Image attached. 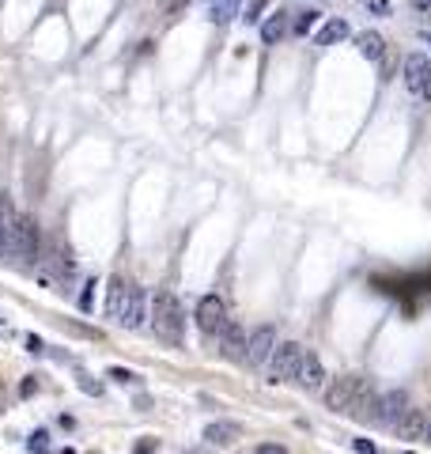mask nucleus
<instances>
[{
  "instance_id": "5",
  "label": "nucleus",
  "mask_w": 431,
  "mask_h": 454,
  "mask_svg": "<svg viewBox=\"0 0 431 454\" xmlns=\"http://www.w3.org/2000/svg\"><path fill=\"white\" fill-rule=\"evenodd\" d=\"M197 329H201L204 337H216L223 329V322H227V307H223V296H204L201 303H197Z\"/></svg>"
},
{
  "instance_id": "24",
  "label": "nucleus",
  "mask_w": 431,
  "mask_h": 454,
  "mask_svg": "<svg viewBox=\"0 0 431 454\" xmlns=\"http://www.w3.org/2000/svg\"><path fill=\"white\" fill-rule=\"evenodd\" d=\"M106 375H110V379H114V383H122V386H133V383H137V375H133V371H129V367H110V371H106Z\"/></svg>"
},
{
  "instance_id": "4",
  "label": "nucleus",
  "mask_w": 431,
  "mask_h": 454,
  "mask_svg": "<svg viewBox=\"0 0 431 454\" xmlns=\"http://www.w3.org/2000/svg\"><path fill=\"white\" fill-rule=\"evenodd\" d=\"M216 340H220L223 360L246 363V340H250V334H246V326H242L238 318H227V322H223V329L216 334Z\"/></svg>"
},
{
  "instance_id": "21",
  "label": "nucleus",
  "mask_w": 431,
  "mask_h": 454,
  "mask_svg": "<svg viewBox=\"0 0 431 454\" xmlns=\"http://www.w3.org/2000/svg\"><path fill=\"white\" fill-rule=\"evenodd\" d=\"M265 8H269V0H246L242 19L246 23H261V19H265Z\"/></svg>"
},
{
  "instance_id": "7",
  "label": "nucleus",
  "mask_w": 431,
  "mask_h": 454,
  "mask_svg": "<svg viewBox=\"0 0 431 454\" xmlns=\"http://www.w3.org/2000/svg\"><path fill=\"white\" fill-rule=\"evenodd\" d=\"M356 383H359V375H337V379H329V386L322 390L325 409H329V412H348V409H352Z\"/></svg>"
},
{
  "instance_id": "16",
  "label": "nucleus",
  "mask_w": 431,
  "mask_h": 454,
  "mask_svg": "<svg viewBox=\"0 0 431 454\" xmlns=\"http://www.w3.org/2000/svg\"><path fill=\"white\" fill-rule=\"evenodd\" d=\"M356 46H359V53H363L367 61H382V57H386V38H382L379 30H359Z\"/></svg>"
},
{
  "instance_id": "3",
  "label": "nucleus",
  "mask_w": 431,
  "mask_h": 454,
  "mask_svg": "<svg viewBox=\"0 0 431 454\" xmlns=\"http://www.w3.org/2000/svg\"><path fill=\"white\" fill-rule=\"evenodd\" d=\"M299 360H303V345H295V340H280V345L273 348V356H269L265 363V383L280 386L287 379H295V371H299Z\"/></svg>"
},
{
  "instance_id": "14",
  "label": "nucleus",
  "mask_w": 431,
  "mask_h": 454,
  "mask_svg": "<svg viewBox=\"0 0 431 454\" xmlns=\"http://www.w3.org/2000/svg\"><path fill=\"white\" fill-rule=\"evenodd\" d=\"M424 424H428V412L412 405V409H409V412H405V417L394 424V432H397V439L412 443V439H424Z\"/></svg>"
},
{
  "instance_id": "20",
  "label": "nucleus",
  "mask_w": 431,
  "mask_h": 454,
  "mask_svg": "<svg viewBox=\"0 0 431 454\" xmlns=\"http://www.w3.org/2000/svg\"><path fill=\"white\" fill-rule=\"evenodd\" d=\"M238 4H242V0H212V23H231L238 15Z\"/></svg>"
},
{
  "instance_id": "13",
  "label": "nucleus",
  "mask_w": 431,
  "mask_h": 454,
  "mask_svg": "<svg viewBox=\"0 0 431 454\" xmlns=\"http://www.w3.org/2000/svg\"><path fill=\"white\" fill-rule=\"evenodd\" d=\"M428 72H431V61H428L424 53H409V57L401 61V80H405V87H409L412 95H420Z\"/></svg>"
},
{
  "instance_id": "17",
  "label": "nucleus",
  "mask_w": 431,
  "mask_h": 454,
  "mask_svg": "<svg viewBox=\"0 0 431 454\" xmlns=\"http://www.w3.org/2000/svg\"><path fill=\"white\" fill-rule=\"evenodd\" d=\"M348 35H352V30H348L345 19H329V23H322V27H318L314 42H318V46H337V42H345Z\"/></svg>"
},
{
  "instance_id": "33",
  "label": "nucleus",
  "mask_w": 431,
  "mask_h": 454,
  "mask_svg": "<svg viewBox=\"0 0 431 454\" xmlns=\"http://www.w3.org/2000/svg\"><path fill=\"white\" fill-rule=\"evenodd\" d=\"M412 8L416 12H431V0H412Z\"/></svg>"
},
{
  "instance_id": "23",
  "label": "nucleus",
  "mask_w": 431,
  "mask_h": 454,
  "mask_svg": "<svg viewBox=\"0 0 431 454\" xmlns=\"http://www.w3.org/2000/svg\"><path fill=\"white\" fill-rule=\"evenodd\" d=\"M314 23H318V12H303L299 19L291 23V35H307V30L314 27Z\"/></svg>"
},
{
  "instance_id": "34",
  "label": "nucleus",
  "mask_w": 431,
  "mask_h": 454,
  "mask_svg": "<svg viewBox=\"0 0 431 454\" xmlns=\"http://www.w3.org/2000/svg\"><path fill=\"white\" fill-rule=\"evenodd\" d=\"M424 439L431 443V412H428V424H424Z\"/></svg>"
},
{
  "instance_id": "18",
  "label": "nucleus",
  "mask_w": 431,
  "mask_h": 454,
  "mask_svg": "<svg viewBox=\"0 0 431 454\" xmlns=\"http://www.w3.org/2000/svg\"><path fill=\"white\" fill-rule=\"evenodd\" d=\"M12 227H15V212L8 208V201L0 197V262H4L8 250H12Z\"/></svg>"
},
{
  "instance_id": "15",
  "label": "nucleus",
  "mask_w": 431,
  "mask_h": 454,
  "mask_svg": "<svg viewBox=\"0 0 431 454\" xmlns=\"http://www.w3.org/2000/svg\"><path fill=\"white\" fill-rule=\"evenodd\" d=\"M287 35H291V19H287V12H273V15L261 19V42H265V46L284 42Z\"/></svg>"
},
{
  "instance_id": "31",
  "label": "nucleus",
  "mask_w": 431,
  "mask_h": 454,
  "mask_svg": "<svg viewBox=\"0 0 431 454\" xmlns=\"http://www.w3.org/2000/svg\"><path fill=\"white\" fill-rule=\"evenodd\" d=\"M35 390H38V383H35V379H27V383H23V397H30Z\"/></svg>"
},
{
  "instance_id": "35",
  "label": "nucleus",
  "mask_w": 431,
  "mask_h": 454,
  "mask_svg": "<svg viewBox=\"0 0 431 454\" xmlns=\"http://www.w3.org/2000/svg\"><path fill=\"white\" fill-rule=\"evenodd\" d=\"M424 38H428V42H431V35H424Z\"/></svg>"
},
{
  "instance_id": "26",
  "label": "nucleus",
  "mask_w": 431,
  "mask_h": 454,
  "mask_svg": "<svg viewBox=\"0 0 431 454\" xmlns=\"http://www.w3.org/2000/svg\"><path fill=\"white\" fill-rule=\"evenodd\" d=\"M352 447H356L359 454H379V447H374L371 439H352Z\"/></svg>"
},
{
  "instance_id": "12",
  "label": "nucleus",
  "mask_w": 431,
  "mask_h": 454,
  "mask_svg": "<svg viewBox=\"0 0 431 454\" xmlns=\"http://www.w3.org/2000/svg\"><path fill=\"white\" fill-rule=\"evenodd\" d=\"M129 288H133V284L125 280V277H110V284H106V307H102V314H106V318L122 322L125 303H129Z\"/></svg>"
},
{
  "instance_id": "22",
  "label": "nucleus",
  "mask_w": 431,
  "mask_h": 454,
  "mask_svg": "<svg viewBox=\"0 0 431 454\" xmlns=\"http://www.w3.org/2000/svg\"><path fill=\"white\" fill-rule=\"evenodd\" d=\"M95 288H99V280H87L84 291H79V299H76V307L84 314H91V307H95Z\"/></svg>"
},
{
  "instance_id": "25",
  "label": "nucleus",
  "mask_w": 431,
  "mask_h": 454,
  "mask_svg": "<svg viewBox=\"0 0 431 454\" xmlns=\"http://www.w3.org/2000/svg\"><path fill=\"white\" fill-rule=\"evenodd\" d=\"M79 390H84V394H91V397H99V394H102V386L95 383L91 375H79Z\"/></svg>"
},
{
  "instance_id": "9",
  "label": "nucleus",
  "mask_w": 431,
  "mask_h": 454,
  "mask_svg": "<svg viewBox=\"0 0 431 454\" xmlns=\"http://www.w3.org/2000/svg\"><path fill=\"white\" fill-rule=\"evenodd\" d=\"M295 379H299V386H303V390H310V394L325 390V367H322V360H318V352L303 348V360H299Z\"/></svg>"
},
{
  "instance_id": "19",
  "label": "nucleus",
  "mask_w": 431,
  "mask_h": 454,
  "mask_svg": "<svg viewBox=\"0 0 431 454\" xmlns=\"http://www.w3.org/2000/svg\"><path fill=\"white\" fill-rule=\"evenodd\" d=\"M235 435H238V428L227 424V420H216V424L204 428V439H209V443H231Z\"/></svg>"
},
{
  "instance_id": "29",
  "label": "nucleus",
  "mask_w": 431,
  "mask_h": 454,
  "mask_svg": "<svg viewBox=\"0 0 431 454\" xmlns=\"http://www.w3.org/2000/svg\"><path fill=\"white\" fill-rule=\"evenodd\" d=\"M367 8H371L374 15H390V4H386V0H371Z\"/></svg>"
},
{
  "instance_id": "30",
  "label": "nucleus",
  "mask_w": 431,
  "mask_h": 454,
  "mask_svg": "<svg viewBox=\"0 0 431 454\" xmlns=\"http://www.w3.org/2000/svg\"><path fill=\"white\" fill-rule=\"evenodd\" d=\"M420 99H428V102H431V72H428V80H424V87H420Z\"/></svg>"
},
{
  "instance_id": "8",
  "label": "nucleus",
  "mask_w": 431,
  "mask_h": 454,
  "mask_svg": "<svg viewBox=\"0 0 431 454\" xmlns=\"http://www.w3.org/2000/svg\"><path fill=\"white\" fill-rule=\"evenodd\" d=\"M412 409V397H409V390H386L379 397V417H374V424H386V428H394L397 420L405 417V412Z\"/></svg>"
},
{
  "instance_id": "32",
  "label": "nucleus",
  "mask_w": 431,
  "mask_h": 454,
  "mask_svg": "<svg viewBox=\"0 0 431 454\" xmlns=\"http://www.w3.org/2000/svg\"><path fill=\"white\" fill-rule=\"evenodd\" d=\"M258 454H287L284 447H273V443H269V447H258Z\"/></svg>"
},
{
  "instance_id": "1",
  "label": "nucleus",
  "mask_w": 431,
  "mask_h": 454,
  "mask_svg": "<svg viewBox=\"0 0 431 454\" xmlns=\"http://www.w3.org/2000/svg\"><path fill=\"white\" fill-rule=\"evenodd\" d=\"M148 326H151V334H155L159 340H166V345H182V326H186V318H182V307H178V299H174V291L159 288L155 296H151Z\"/></svg>"
},
{
  "instance_id": "2",
  "label": "nucleus",
  "mask_w": 431,
  "mask_h": 454,
  "mask_svg": "<svg viewBox=\"0 0 431 454\" xmlns=\"http://www.w3.org/2000/svg\"><path fill=\"white\" fill-rule=\"evenodd\" d=\"M38 250H42V231H38V220L35 216H15V227H12V250L8 257H15V265H35L38 262Z\"/></svg>"
},
{
  "instance_id": "11",
  "label": "nucleus",
  "mask_w": 431,
  "mask_h": 454,
  "mask_svg": "<svg viewBox=\"0 0 431 454\" xmlns=\"http://www.w3.org/2000/svg\"><path fill=\"white\" fill-rule=\"evenodd\" d=\"M148 307H151L148 291H144L140 284H133L129 288V303H125V314H122V326L125 329H144L148 326Z\"/></svg>"
},
{
  "instance_id": "10",
  "label": "nucleus",
  "mask_w": 431,
  "mask_h": 454,
  "mask_svg": "<svg viewBox=\"0 0 431 454\" xmlns=\"http://www.w3.org/2000/svg\"><path fill=\"white\" fill-rule=\"evenodd\" d=\"M379 397H382V394L374 390L371 379L359 375V383H356V397H352V409H348V412H352L356 420H374V417H379Z\"/></svg>"
},
{
  "instance_id": "28",
  "label": "nucleus",
  "mask_w": 431,
  "mask_h": 454,
  "mask_svg": "<svg viewBox=\"0 0 431 454\" xmlns=\"http://www.w3.org/2000/svg\"><path fill=\"white\" fill-rule=\"evenodd\" d=\"M151 451H155V439H151V435H148V439H140L137 447H133V454H151Z\"/></svg>"
},
{
  "instance_id": "27",
  "label": "nucleus",
  "mask_w": 431,
  "mask_h": 454,
  "mask_svg": "<svg viewBox=\"0 0 431 454\" xmlns=\"http://www.w3.org/2000/svg\"><path fill=\"white\" fill-rule=\"evenodd\" d=\"M46 443H50V432H46V428H42V432H35V435H30V447H46Z\"/></svg>"
},
{
  "instance_id": "6",
  "label": "nucleus",
  "mask_w": 431,
  "mask_h": 454,
  "mask_svg": "<svg viewBox=\"0 0 431 454\" xmlns=\"http://www.w3.org/2000/svg\"><path fill=\"white\" fill-rule=\"evenodd\" d=\"M276 345H280V340H276V326L250 329V340H246V363H250V367H265Z\"/></svg>"
}]
</instances>
